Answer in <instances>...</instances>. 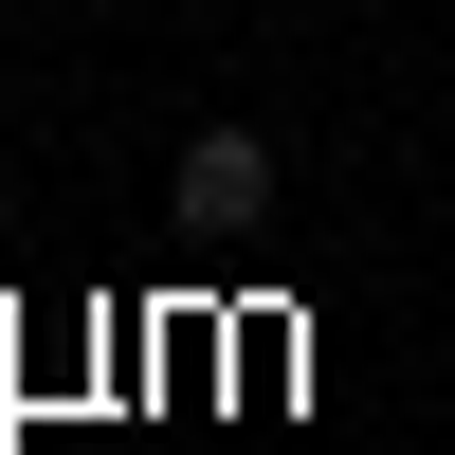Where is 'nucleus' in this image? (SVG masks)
<instances>
[{"label": "nucleus", "mask_w": 455, "mask_h": 455, "mask_svg": "<svg viewBox=\"0 0 455 455\" xmlns=\"http://www.w3.org/2000/svg\"><path fill=\"white\" fill-rule=\"evenodd\" d=\"M164 201H201V219H255V201H274V128H182Z\"/></svg>", "instance_id": "1"}, {"label": "nucleus", "mask_w": 455, "mask_h": 455, "mask_svg": "<svg viewBox=\"0 0 455 455\" xmlns=\"http://www.w3.org/2000/svg\"><path fill=\"white\" fill-rule=\"evenodd\" d=\"M0 128H19V73H0Z\"/></svg>", "instance_id": "2"}]
</instances>
